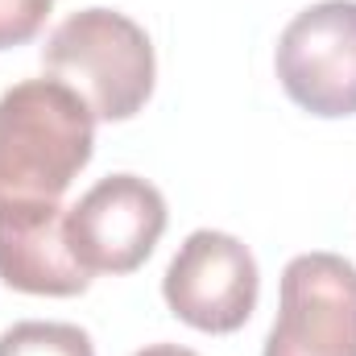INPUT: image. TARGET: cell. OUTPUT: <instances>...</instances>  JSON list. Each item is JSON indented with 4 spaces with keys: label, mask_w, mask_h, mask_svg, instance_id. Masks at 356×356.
<instances>
[{
    "label": "cell",
    "mask_w": 356,
    "mask_h": 356,
    "mask_svg": "<svg viewBox=\"0 0 356 356\" xmlns=\"http://www.w3.org/2000/svg\"><path fill=\"white\" fill-rule=\"evenodd\" d=\"M95 149V112L63 79H21L0 95V207L58 203Z\"/></svg>",
    "instance_id": "obj_1"
},
{
    "label": "cell",
    "mask_w": 356,
    "mask_h": 356,
    "mask_svg": "<svg viewBox=\"0 0 356 356\" xmlns=\"http://www.w3.org/2000/svg\"><path fill=\"white\" fill-rule=\"evenodd\" d=\"M42 63L54 79L75 88L95 120L137 116L158 79L149 33L116 8H79L71 13L42 46Z\"/></svg>",
    "instance_id": "obj_2"
},
{
    "label": "cell",
    "mask_w": 356,
    "mask_h": 356,
    "mask_svg": "<svg viewBox=\"0 0 356 356\" xmlns=\"http://www.w3.org/2000/svg\"><path fill=\"white\" fill-rule=\"evenodd\" d=\"M282 91L311 116H356V0H319L277 38Z\"/></svg>",
    "instance_id": "obj_3"
},
{
    "label": "cell",
    "mask_w": 356,
    "mask_h": 356,
    "mask_svg": "<svg viewBox=\"0 0 356 356\" xmlns=\"http://www.w3.org/2000/svg\"><path fill=\"white\" fill-rule=\"evenodd\" d=\"M261 273L232 232L199 228L178 245L175 261L162 277V298L178 319L207 336L241 332L257 307Z\"/></svg>",
    "instance_id": "obj_4"
},
{
    "label": "cell",
    "mask_w": 356,
    "mask_h": 356,
    "mask_svg": "<svg viewBox=\"0 0 356 356\" xmlns=\"http://www.w3.org/2000/svg\"><path fill=\"white\" fill-rule=\"evenodd\" d=\"M261 356H356V266L298 253L282 269L277 319Z\"/></svg>",
    "instance_id": "obj_5"
},
{
    "label": "cell",
    "mask_w": 356,
    "mask_h": 356,
    "mask_svg": "<svg viewBox=\"0 0 356 356\" xmlns=\"http://www.w3.org/2000/svg\"><path fill=\"white\" fill-rule=\"evenodd\" d=\"M166 232V199L137 175H108L67 207V241L88 273H133Z\"/></svg>",
    "instance_id": "obj_6"
},
{
    "label": "cell",
    "mask_w": 356,
    "mask_h": 356,
    "mask_svg": "<svg viewBox=\"0 0 356 356\" xmlns=\"http://www.w3.org/2000/svg\"><path fill=\"white\" fill-rule=\"evenodd\" d=\"M0 282L21 294L71 298L91 286L67 241L63 203H4L0 207Z\"/></svg>",
    "instance_id": "obj_7"
},
{
    "label": "cell",
    "mask_w": 356,
    "mask_h": 356,
    "mask_svg": "<svg viewBox=\"0 0 356 356\" xmlns=\"http://www.w3.org/2000/svg\"><path fill=\"white\" fill-rule=\"evenodd\" d=\"M0 356H95L91 336L75 323L25 319L0 336Z\"/></svg>",
    "instance_id": "obj_8"
},
{
    "label": "cell",
    "mask_w": 356,
    "mask_h": 356,
    "mask_svg": "<svg viewBox=\"0 0 356 356\" xmlns=\"http://www.w3.org/2000/svg\"><path fill=\"white\" fill-rule=\"evenodd\" d=\"M54 0H0V50L25 46L42 33Z\"/></svg>",
    "instance_id": "obj_9"
},
{
    "label": "cell",
    "mask_w": 356,
    "mask_h": 356,
    "mask_svg": "<svg viewBox=\"0 0 356 356\" xmlns=\"http://www.w3.org/2000/svg\"><path fill=\"white\" fill-rule=\"evenodd\" d=\"M133 356H199V353H191L182 344H149V348H141V353H133Z\"/></svg>",
    "instance_id": "obj_10"
}]
</instances>
